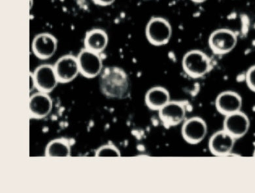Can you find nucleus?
<instances>
[{
  "label": "nucleus",
  "instance_id": "1",
  "mask_svg": "<svg viewBox=\"0 0 255 193\" xmlns=\"http://www.w3.org/2000/svg\"><path fill=\"white\" fill-rule=\"evenodd\" d=\"M102 92L111 98H123L129 91V79L126 72L119 67H107L100 79Z\"/></svg>",
  "mask_w": 255,
  "mask_h": 193
},
{
  "label": "nucleus",
  "instance_id": "2",
  "mask_svg": "<svg viewBox=\"0 0 255 193\" xmlns=\"http://www.w3.org/2000/svg\"><path fill=\"white\" fill-rule=\"evenodd\" d=\"M183 68L192 78H202L211 70V59L202 51H189L183 57Z\"/></svg>",
  "mask_w": 255,
  "mask_h": 193
},
{
  "label": "nucleus",
  "instance_id": "3",
  "mask_svg": "<svg viewBox=\"0 0 255 193\" xmlns=\"http://www.w3.org/2000/svg\"><path fill=\"white\" fill-rule=\"evenodd\" d=\"M147 40L156 46H164L170 42L173 34L171 24L162 17H153L145 28Z\"/></svg>",
  "mask_w": 255,
  "mask_h": 193
},
{
  "label": "nucleus",
  "instance_id": "4",
  "mask_svg": "<svg viewBox=\"0 0 255 193\" xmlns=\"http://www.w3.org/2000/svg\"><path fill=\"white\" fill-rule=\"evenodd\" d=\"M238 37L234 31L230 29L221 28L214 30L210 35L208 44L215 55H226L237 46Z\"/></svg>",
  "mask_w": 255,
  "mask_h": 193
},
{
  "label": "nucleus",
  "instance_id": "5",
  "mask_svg": "<svg viewBox=\"0 0 255 193\" xmlns=\"http://www.w3.org/2000/svg\"><path fill=\"white\" fill-rule=\"evenodd\" d=\"M208 126L200 117H192L185 120L182 126L183 139L190 144H198L206 137Z\"/></svg>",
  "mask_w": 255,
  "mask_h": 193
},
{
  "label": "nucleus",
  "instance_id": "6",
  "mask_svg": "<svg viewBox=\"0 0 255 193\" xmlns=\"http://www.w3.org/2000/svg\"><path fill=\"white\" fill-rule=\"evenodd\" d=\"M77 60L81 73L87 78H94L103 71V61L99 53L85 48L80 52Z\"/></svg>",
  "mask_w": 255,
  "mask_h": 193
},
{
  "label": "nucleus",
  "instance_id": "7",
  "mask_svg": "<svg viewBox=\"0 0 255 193\" xmlns=\"http://www.w3.org/2000/svg\"><path fill=\"white\" fill-rule=\"evenodd\" d=\"M158 113L161 123L167 128L179 126L186 120V107L180 101H170Z\"/></svg>",
  "mask_w": 255,
  "mask_h": 193
},
{
  "label": "nucleus",
  "instance_id": "8",
  "mask_svg": "<svg viewBox=\"0 0 255 193\" xmlns=\"http://www.w3.org/2000/svg\"><path fill=\"white\" fill-rule=\"evenodd\" d=\"M32 77L35 86L39 91L43 92H50L55 89L59 82L57 78L55 67L52 65H40L35 69Z\"/></svg>",
  "mask_w": 255,
  "mask_h": 193
},
{
  "label": "nucleus",
  "instance_id": "9",
  "mask_svg": "<svg viewBox=\"0 0 255 193\" xmlns=\"http://www.w3.org/2000/svg\"><path fill=\"white\" fill-rule=\"evenodd\" d=\"M58 82L62 83L71 82L81 72L77 57L65 55L57 61L55 66Z\"/></svg>",
  "mask_w": 255,
  "mask_h": 193
},
{
  "label": "nucleus",
  "instance_id": "10",
  "mask_svg": "<svg viewBox=\"0 0 255 193\" xmlns=\"http://www.w3.org/2000/svg\"><path fill=\"white\" fill-rule=\"evenodd\" d=\"M250 129V120L241 110L227 115L224 119V129L236 139L241 138L247 134Z\"/></svg>",
  "mask_w": 255,
  "mask_h": 193
},
{
  "label": "nucleus",
  "instance_id": "11",
  "mask_svg": "<svg viewBox=\"0 0 255 193\" xmlns=\"http://www.w3.org/2000/svg\"><path fill=\"white\" fill-rule=\"evenodd\" d=\"M236 140L227 130H218L211 136L209 140L210 151L214 156H227L234 149Z\"/></svg>",
  "mask_w": 255,
  "mask_h": 193
},
{
  "label": "nucleus",
  "instance_id": "12",
  "mask_svg": "<svg viewBox=\"0 0 255 193\" xmlns=\"http://www.w3.org/2000/svg\"><path fill=\"white\" fill-rule=\"evenodd\" d=\"M58 47L56 38L50 33H43L35 36L32 50L39 59L46 60L53 56Z\"/></svg>",
  "mask_w": 255,
  "mask_h": 193
},
{
  "label": "nucleus",
  "instance_id": "13",
  "mask_svg": "<svg viewBox=\"0 0 255 193\" xmlns=\"http://www.w3.org/2000/svg\"><path fill=\"white\" fill-rule=\"evenodd\" d=\"M215 105L218 111L226 117L241 110L243 98L236 91H223L216 98Z\"/></svg>",
  "mask_w": 255,
  "mask_h": 193
},
{
  "label": "nucleus",
  "instance_id": "14",
  "mask_svg": "<svg viewBox=\"0 0 255 193\" xmlns=\"http://www.w3.org/2000/svg\"><path fill=\"white\" fill-rule=\"evenodd\" d=\"M52 109V101L48 93L40 91L30 96L29 112L33 118H44L50 113Z\"/></svg>",
  "mask_w": 255,
  "mask_h": 193
},
{
  "label": "nucleus",
  "instance_id": "15",
  "mask_svg": "<svg viewBox=\"0 0 255 193\" xmlns=\"http://www.w3.org/2000/svg\"><path fill=\"white\" fill-rule=\"evenodd\" d=\"M145 101L147 107L151 110H161L167 103L170 102V93L164 87H153L147 91Z\"/></svg>",
  "mask_w": 255,
  "mask_h": 193
},
{
  "label": "nucleus",
  "instance_id": "16",
  "mask_svg": "<svg viewBox=\"0 0 255 193\" xmlns=\"http://www.w3.org/2000/svg\"><path fill=\"white\" fill-rule=\"evenodd\" d=\"M109 37L105 30L101 29H93L87 32L84 39L86 49L96 53H101L107 47Z\"/></svg>",
  "mask_w": 255,
  "mask_h": 193
},
{
  "label": "nucleus",
  "instance_id": "17",
  "mask_svg": "<svg viewBox=\"0 0 255 193\" xmlns=\"http://www.w3.org/2000/svg\"><path fill=\"white\" fill-rule=\"evenodd\" d=\"M71 145L68 140L60 138L52 140L46 146V156L67 157L71 156Z\"/></svg>",
  "mask_w": 255,
  "mask_h": 193
},
{
  "label": "nucleus",
  "instance_id": "18",
  "mask_svg": "<svg viewBox=\"0 0 255 193\" xmlns=\"http://www.w3.org/2000/svg\"><path fill=\"white\" fill-rule=\"evenodd\" d=\"M96 156L102 157H112V156H121V152L119 149L112 144L104 145L99 148L96 151Z\"/></svg>",
  "mask_w": 255,
  "mask_h": 193
},
{
  "label": "nucleus",
  "instance_id": "19",
  "mask_svg": "<svg viewBox=\"0 0 255 193\" xmlns=\"http://www.w3.org/2000/svg\"><path fill=\"white\" fill-rule=\"evenodd\" d=\"M246 81L249 89L255 92V65L249 68L246 72Z\"/></svg>",
  "mask_w": 255,
  "mask_h": 193
},
{
  "label": "nucleus",
  "instance_id": "20",
  "mask_svg": "<svg viewBox=\"0 0 255 193\" xmlns=\"http://www.w3.org/2000/svg\"><path fill=\"white\" fill-rule=\"evenodd\" d=\"M116 0H93V2L96 5H100V6H109L112 5Z\"/></svg>",
  "mask_w": 255,
  "mask_h": 193
},
{
  "label": "nucleus",
  "instance_id": "21",
  "mask_svg": "<svg viewBox=\"0 0 255 193\" xmlns=\"http://www.w3.org/2000/svg\"><path fill=\"white\" fill-rule=\"evenodd\" d=\"M191 1L195 2V3H203V2H206L208 0H191Z\"/></svg>",
  "mask_w": 255,
  "mask_h": 193
},
{
  "label": "nucleus",
  "instance_id": "22",
  "mask_svg": "<svg viewBox=\"0 0 255 193\" xmlns=\"http://www.w3.org/2000/svg\"><path fill=\"white\" fill-rule=\"evenodd\" d=\"M254 156H255V151H254V154H253Z\"/></svg>",
  "mask_w": 255,
  "mask_h": 193
}]
</instances>
